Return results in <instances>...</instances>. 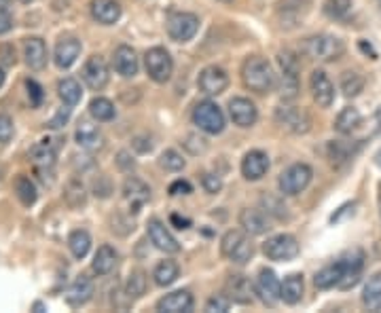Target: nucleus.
<instances>
[{
    "label": "nucleus",
    "mask_w": 381,
    "mask_h": 313,
    "mask_svg": "<svg viewBox=\"0 0 381 313\" xmlns=\"http://www.w3.org/2000/svg\"><path fill=\"white\" fill-rule=\"evenodd\" d=\"M242 83L246 89H250L258 96H265L275 85V74L271 63L260 56H250L242 63Z\"/></svg>",
    "instance_id": "nucleus-1"
},
{
    "label": "nucleus",
    "mask_w": 381,
    "mask_h": 313,
    "mask_svg": "<svg viewBox=\"0 0 381 313\" xmlns=\"http://www.w3.org/2000/svg\"><path fill=\"white\" fill-rule=\"evenodd\" d=\"M301 53L320 63L337 62L345 53V43L332 34H314L301 43Z\"/></svg>",
    "instance_id": "nucleus-2"
},
{
    "label": "nucleus",
    "mask_w": 381,
    "mask_h": 313,
    "mask_svg": "<svg viewBox=\"0 0 381 313\" xmlns=\"http://www.w3.org/2000/svg\"><path fill=\"white\" fill-rule=\"evenodd\" d=\"M280 62V98L284 102H293L299 98L301 91V83H299V62L290 51L280 53L278 58Z\"/></svg>",
    "instance_id": "nucleus-3"
},
{
    "label": "nucleus",
    "mask_w": 381,
    "mask_h": 313,
    "mask_svg": "<svg viewBox=\"0 0 381 313\" xmlns=\"http://www.w3.org/2000/svg\"><path fill=\"white\" fill-rule=\"evenodd\" d=\"M312 178H314V170L308 163H293L288 170L280 174L278 187L284 197H297L310 187Z\"/></svg>",
    "instance_id": "nucleus-4"
},
{
    "label": "nucleus",
    "mask_w": 381,
    "mask_h": 313,
    "mask_svg": "<svg viewBox=\"0 0 381 313\" xmlns=\"http://www.w3.org/2000/svg\"><path fill=\"white\" fill-rule=\"evenodd\" d=\"M220 252L225 258L238 265H246L254 256V246L244 231H227L220 240Z\"/></svg>",
    "instance_id": "nucleus-5"
},
{
    "label": "nucleus",
    "mask_w": 381,
    "mask_h": 313,
    "mask_svg": "<svg viewBox=\"0 0 381 313\" xmlns=\"http://www.w3.org/2000/svg\"><path fill=\"white\" fill-rule=\"evenodd\" d=\"M193 123L203 133L216 135L225 129V113L212 100H203L193 108Z\"/></svg>",
    "instance_id": "nucleus-6"
},
{
    "label": "nucleus",
    "mask_w": 381,
    "mask_h": 313,
    "mask_svg": "<svg viewBox=\"0 0 381 313\" xmlns=\"http://www.w3.org/2000/svg\"><path fill=\"white\" fill-rule=\"evenodd\" d=\"M144 68L151 81L163 85L172 78L174 72V60L168 49L163 47H153L144 53Z\"/></svg>",
    "instance_id": "nucleus-7"
},
{
    "label": "nucleus",
    "mask_w": 381,
    "mask_h": 313,
    "mask_svg": "<svg viewBox=\"0 0 381 313\" xmlns=\"http://www.w3.org/2000/svg\"><path fill=\"white\" fill-rule=\"evenodd\" d=\"M273 119L284 131L295 133V135H303L312 129L310 113L305 108H299V106H280V108H275Z\"/></svg>",
    "instance_id": "nucleus-8"
},
{
    "label": "nucleus",
    "mask_w": 381,
    "mask_h": 313,
    "mask_svg": "<svg viewBox=\"0 0 381 313\" xmlns=\"http://www.w3.org/2000/svg\"><path fill=\"white\" fill-rule=\"evenodd\" d=\"M166 30L174 43H189L190 39H195V34L199 30V17L195 13H187V11L172 13L168 17Z\"/></svg>",
    "instance_id": "nucleus-9"
},
{
    "label": "nucleus",
    "mask_w": 381,
    "mask_h": 313,
    "mask_svg": "<svg viewBox=\"0 0 381 313\" xmlns=\"http://www.w3.org/2000/svg\"><path fill=\"white\" fill-rule=\"evenodd\" d=\"M299 242L297 237L288 235V233H280V235H273L269 237L265 244H263V254L269 258V260H275V262H286V260H293L299 256Z\"/></svg>",
    "instance_id": "nucleus-10"
},
{
    "label": "nucleus",
    "mask_w": 381,
    "mask_h": 313,
    "mask_svg": "<svg viewBox=\"0 0 381 313\" xmlns=\"http://www.w3.org/2000/svg\"><path fill=\"white\" fill-rule=\"evenodd\" d=\"M197 87L205 96H220L229 87V74L220 66H208L199 72Z\"/></svg>",
    "instance_id": "nucleus-11"
},
{
    "label": "nucleus",
    "mask_w": 381,
    "mask_h": 313,
    "mask_svg": "<svg viewBox=\"0 0 381 313\" xmlns=\"http://www.w3.org/2000/svg\"><path fill=\"white\" fill-rule=\"evenodd\" d=\"M280 288H282V284H280L278 275L271 269H260L258 271V275L254 279V292L258 294V299L265 305L273 307L278 301H282L280 299Z\"/></svg>",
    "instance_id": "nucleus-12"
},
{
    "label": "nucleus",
    "mask_w": 381,
    "mask_h": 313,
    "mask_svg": "<svg viewBox=\"0 0 381 313\" xmlns=\"http://www.w3.org/2000/svg\"><path fill=\"white\" fill-rule=\"evenodd\" d=\"M81 76H83V83H85L91 91H102V89L108 85V81H111L108 66H106V62H104L100 56H91V58L85 62Z\"/></svg>",
    "instance_id": "nucleus-13"
},
{
    "label": "nucleus",
    "mask_w": 381,
    "mask_h": 313,
    "mask_svg": "<svg viewBox=\"0 0 381 313\" xmlns=\"http://www.w3.org/2000/svg\"><path fill=\"white\" fill-rule=\"evenodd\" d=\"M225 294L238 303V305H250L254 301V284L250 277L238 273V275H229V279L225 282Z\"/></svg>",
    "instance_id": "nucleus-14"
},
{
    "label": "nucleus",
    "mask_w": 381,
    "mask_h": 313,
    "mask_svg": "<svg viewBox=\"0 0 381 313\" xmlns=\"http://www.w3.org/2000/svg\"><path fill=\"white\" fill-rule=\"evenodd\" d=\"M310 89H312V98L320 108H330L335 102V85L332 81L326 76L324 70H314L310 76Z\"/></svg>",
    "instance_id": "nucleus-15"
},
{
    "label": "nucleus",
    "mask_w": 381,
    "mask_h": 313,
    "mask_svg": "<svg viewBox=\"0 0 381 313\" xmlns=\"http://www.w3.org/2000/svg\"><path fill=\"white\" fill-rule=\"evenodd\" d=\"M146 233H148L151 244H153L157 250L166 252V254H176V252H181V244L176 242V237L168 231V227H166L161 220H155V218L148 220Z\"/></svg>",
    "instance_id": "nucleus-16"
},
{
    "label": "nucleus",
    "mask_w": 381,
    "mask_h": 313,
    "mask_svg": "<svg viewBox=\"0 0 381 313\" xmlns=\"http://www.w3.org/2000/svg\"><path fill=\"white\" fill-rule=\"evenodd\" d=\"M229 117L233 121V125L248 129L258 121V111L248 98H233L229 102Z\"/></svg>",
    "instance_id": "nucleus-17"
},
{
    "label": "nucleus",
    "mask_w": 381,
    "mask_h": 313,
    "mask_svg": "<svg viewBox=\"0 0 381 313\" xmlns=\"http://www.w3.org/2000/svg\"><path fill=\"white\" fill-rule=\"evenodd\" d=\"M269 172V157L263 150H250L242 159V176L250 183L263 180Z\"/></svg>",
    "instance_id": "nucleus-18"
},
{
    "label": "nucleus",
    "mask_w": 381,
    "mask_h": 313,
    "mask_svg": "<svg viewBox=\"0 0 381 313\" xmlns=\"http://www.w3.org/2000/svg\"><path fill=\"white\" fill-rule=\"evenodd\" d=\"M93 292H96L93 279L87 277V275H78L66 292V303L70 307H83L91 301Z\"/></svg>",
    "instance_id": "nucleus-19"
},
{
    "label": "nucleus",
    "mask_w": 381,
    "mask_h": 313,
    "mask_svg": "<svg viewBox=\"0 0 381 313\" xmlns=\"http://www.w3.org/2000/svg\"><path fill=\"white\" fill-rule=\"evenodd\" d=\"M30 161H32V165H34L39 172L47 174V172H51V170L56 168V163H58V153H56V148H54V144H51L49 140H43V142H39V144L32 146V150H30Z\"/></svg>",
    "instance_id": "nucleus-20"
},
{
    "label": "nucleus",
    "mask_w": 381,
    "mask_h": 313,
    "mask_svg": "<svg viewBox=\"0 0 381 313\" xmlns=\"http://www.w3.org/2000/svg\"><path fill=\"white\" fill-rule=\"evenodd\" d=\"M343 260V267H345V273L339 282V288L341 290H350L354 288L358 282H360V275H362V267H365V254L360 250H354L352 254H347Z\"/></svg>",
    "instance_id": "nucleus-21"
},
{
    "label": "nucleus",
    "mask_w": 381,
    "mask_h": 313,
    "mask_svg": "<svg viewBox=\"0 0 381 313\" xmlns=\"http://www.w3.org/2000/svg\"><path fill=\"white\" fill-rule=\"evenodd\" d=\"M89 13L98 24L113 26L121 19V4L117 0H91Z\"/></svg>",
    "instance_id": "nucleus-22"
},
{
    "label": "nucleus",
    "mask_w": 381,
    "mask_h": 313,
    "mask_svg": "<svg viewBox=\"0 0 381 313\" xmlns=\"http://www.w3.org/2000/svg\"><path fill=\"white\" fill-rule=\"evenodd\" d=\"M24 60L30 70H43L47 66L49 53H47V45L43 39L32 36L24 41Z\"/></svg>",
    "instance_id": "nucleus-23"
},
{
    "label": "nucleus",
    "mask_w": 381,
    "mask_h": 313,
    "mask_svg": "<svg viewBox=\"0 0 381 313\" xmlns=\"http://www.w3.org/2000/svg\"><path fill=\"white\" fill-rule=\"evenodd\" d=\"M113 68L117 74H121L123 78H131L138 74V53L129 47V45H119L113 53Z\"/></svg>",
    "instance_id": "nucleus-24"
},
{
    "label": "nucleus",
    "mask_w": 381,
    "mask_h": 313,
    "mask_svg": "<svg viewBox=\"0 0 381 313\" xmlns=\"http://www.w3.org/2000/svg\"><path fill=\"white\" fill-rule=\"evenodd\" d=\"M155 309L161 313H187L193 309V294L189 290L170 292V294H166L157 301Z\"/></svg>",
    "instance_id": "nucleus-25"
},
{
    "label": "nucleus",
    "mask_w": 381,
    "mask_h": 313,
    "mask_svg": "<svg viewBox=\"0 0 381 313\" xmlns=\"http://www.w3.org/2000/svg\"><path fill=\"white\" fill-rule=\"evenodd\" d=\"M240 227L248 235H265L271 229L269 227V216L263 210H256V207H244L240 212Z\"/></svg>",
    "instance_id": "nucleus-26"
},
{
    "label": "nucleus",
    "mask_w": 381,
    "mask_h": 313,
    "mask_svg": "<svg viewBox=\"0 0 381 313\" xmlns=\"http://www.w3.org/2000/svg\"><path fill=\"white\" fill-rule=\"evenodd\" d=\"M123 197H126L127 203L131 205V212H140V207L151 199V188L140 178L131 176V178H127L126 185H123Z\"/></svg>",
    "instance_id": "nucleus-27"
},
{
    "label": "nucleus",
    "mask_w": 381,
    "mask_h": 313,
    "mask_svg": "<svg viewBox=\"0 0 381 313\" xmlns=\"http://www.w3.org/2000/svg\"><path fill=\"white\" fill-rule=\"evenodd\" d=\"M74 140L81 148L85 150H98L102 148L104 144V138H102V131L100 127L93 125L91 121H81L76 125V131H74Z\"/></svg>",
    "instance_id": "nucleus-28"
},
{
    "label": "nucleus",
    "mask_w": 381,
    "mask_h": 313,
    "mask_svg": "<svg viewBox=\"0 0 381 313\" xmlns=\"http://www.w3.org/2000/svg\"><path fill=\"white\" fill-rule=\"evenodd\" d=\"M303 292H305V279H303V275H301V273H293V275H288V277L282 282L280 299H282L286 305H297V303H301Z\"/></svg>",
    "instance_id": "nucleus-29"
},
{
    "label": "nucleus",
    "mask_w": 381,
    "mask_h": 313,
    "mask_svg": "<svg viewBox=\"0 0 381 313\" xmlns=\"http://www.w3.org/2000/svg\"><path fill=\"white\" fill-rule=\"evenodd\" d=\"M81 56V43L76 39H62L58 45H56V51H54V60L58 63V68H70L72 63L78 60Z\"/></svg>",
    "instance_id": "nucleus-30"
},
{
    "label": "nucleus",
    "mask_w": 381,
    "mask_h": 313,
    "mask_svg": "<svg viewBox=\"0 0 381 313\" xmlns=\"http://www.w3.org/2000/svg\"><path fill=\"white\" fill-rule=\"evenodd\" d=\"M345 273V267H343V260H337L332 265H326L324 269H320L314 277V284H316L318 290H328V288H335L339 286L341 277Z\"/></svg>",
    "instance_id": "nucleus-31"
},
{
    "label": "nucleus",
    "mask_w": 381,
    "mask_h": 313,
    "mask_svg": "<svg viewBox=\"0 0 381 313\" xmlns=\"http://www.w3.org/2000/svg\"><path fill=\"white\" fill-rule=\"evenodd\" d=\"M117 260H119L117 250H115L113 246L104 244V246H100L98 252H96L93 262H91V269H93V273H98V275H108V273L115 271Z\"/></svg>",
    "instance_id": "nucleus-32"
},
{
    "label": "nucleus",
    "mask_w": 381,
    "mask_h": 313,
    "mask_svg": "<svg viewBox=\"0 0 381 313\" xmlns=\"http://www.w3.org/2000/svg\"><path fill=\"white\" fill-rule=\"evenodd\" d=\"M178 277H181V267H178L176 260H170V258L159 260L157 267H155V271H153V279H155V284L161 286V288L172 286Z\"/></svg>",
    "instance_id": "nucleus-33"
},
{
    "label": "nucleus",
    "mask_w": 381,
    "mask_h": 313,
    "mask_svg": "<svg viewBox=\"0 0 381 313\" xmlns=\"http://www.w3.org/2000/svg\"><path fill=\"white\" fill-rule=\"evenodd\" d=\"M360 121H362L360 111L354 108V106H345V108L337 115V119H335V129H337V133H341V135H350V133H354V131L358 129Z\"/></svg>",
    "instance_id": "nucleus-34"
},
{
    "label": "nucleus",
    "mask_w": 381,
    "mask_h": 313,
    "mask_svg": "<svg viewBox=\"0 0 381 313\" xmlns=\"http://www.w3.org/2000/svg\"><path fill=\"white\" fill-rule=\"evenodd\" d=\"M362 303L371 312H381V271L369 277L365 292H362Z\"/></svg>",
    "instance_id": "nucleus-35"
},
{
    "label": "nucleus",
    "mask_w": 381,
    "mask_h": 313,
    "mask_svg": "<svg viewBox=\"0 0 381 313\" xmlns=\"http://www.w3.org/2000/svg\"><path fill=\"white\" fill-rule=\"evenodd\" d=\"M64 199L72 210H78L87 203V188L81 180L72 178V180H68V185L64 188Z\"/></svg>",
    "instance_id": "nucleus-36"
},
{
    "label": "nucleus",
    "mask_w": 381,
    "mask_h": 313,
    "mask_svg": "<svg viewBox=\"0 0 381 313\" xmlns=\"http://www.w3.org/2000/svg\"><path fill=\"white\" fill-rule=\"evenodd\" d=\"M365 83H367L365 76L360 72H356V70H347V72L341 74V91H343L345 98L360 96L362 89H365Z\"/></svg>",
    "instance_id": "nucleus-37"
},
{
    "label": "nucleus",
    "mask_w": 381,
    "mask_h": 313,
    "mask_svg": "<svg viewBox=\"0 0 381 313\" xmlns=\"http://www.w3.org/2000/svg\"><path fill=\"white\" fill-rule=\"evenodd\" d=\"M89 115L100 121V123H106V121H113L117 111H115V104L108 100V98H93L89 102Z\"/></svg>",
    "instance_id": "nucleus-38"
},
{
    "label": "nucleus",
    "mask_w": 381,
    "mask_h": 313,
    "mask_svg": "<svg viewBox=\"0 0 381 313\" xmlns=\"http://www.w3.org/2000/svg\"><path fill=\"white\" fill-rule=\"evenodd\" d=\"M260 210L267 214V216H273L275 220H288V207L284 205L282 197L278 195H263L260 197Z\"/></svg>",
    "instance_id": "nucleus-39"
},
{
    "label": "nucleus",
    "mask_w": 381,
    "mask_h": 313,
    "mask_svg": "<svg viewBox=\"0 0 381 313\" xmlns=\"http://www.w3.org/2000/svg\"><path fill=\"white\" fill-rule=\"evenodd\" d=\"M146 288H148V279H146V273L142 269H136L129 273L126 282V292L129 294L131 301H138L146 294Z\"/></svg>",
    "instance_id": "nucleus-40"
},
{
    "label": "nucleus",
    "mask_w": 381,
    "mask_h": 313,
    "mask_svg": "<svg viewBox=\"0 0 381 313\" xmlns=\"http://www.w3.org/2000/svg\"><path fill=\"white\" fill-rule=\"evenodd\" d=\"M58 96L66 106H76L83 98V91H81V85L78 81L74 78H62L58 83Z\"/></svg>",
    "instance_id": "nucleus-41"
},
{
    "label": "nucleus",
    "mask_w": 381,
    "mask_h": 313,
    "mask_svg": "<svg viewBox=\"0 0 381 313\" xmlns=\"http://www.w3.org/2000/svg\"><path fill=\"white\" fill-rule=\"evenodd\" d=\"M68 248H70L74 258H78V260L85 258L89 254V248H91V235L83 229L72 231L70 237H68Z\"/></svg>",
    "instance_id": "nucleus-42"
},
{
    "label": "nucleus",
    "mask_w": 381,
    "mask_h": 313,
    "mask_svg": "<svg viewBox=\"0 0 381 313\" xmlns=\"http://www.w3.org/2000/svg\"><path fill=\"white\" fill-rule=\"evenodd\" d=\"M15 193H17V199H19L26 207H30V205L36 203L39 193H36L34 183H32L28 176H19V178L15 180Z\"/></svg>",
    "instance_id": "nucleus-43"
},
{
    "label": "nucleus",
    "mask_w": 381,
    "mask_h": 313,
    "mask_svg": "<svg viewBox=\"0 0 381 313\" xmlns=\"http://www.w3.org/2000/svg\"><path fill=\"white\" fill-rule=\"evenodd\" d=\"M159 163H161V168H163V170H168V172H181V170L187 165L185 157H183L178 150H174V148H170V150L161 153Z\"/></svg>",
    "instance_id": "nucleus-44"
},
{
    "label": "nucleus",
    "mask_w": 381,
    "mask_h": 313,
    "mask_svg": "<svg viewBox=\"0 0 381 313\" xmlns=\"http://www.w3.org/2000/svg\"><path fill=\"white\" fill-rule=\"evenodd\" d=\"M324 11L332 19H345L352 13V0H326Z\"/></svg>",
    "instance_id": "nucleus-45"
},
{
    "label": "nucleus",
    "mask_w": 381,
    "mask_h": 313,
    "mask_svg": "<svg viewBox=\"0 0 381 313\" xmlns=\"http://www.w3.org/2000/svg\"><path fill=\"white\" fill-rule=\"evenodd\" d=\"M350 155H352V150H350L347 144H343V142H330V144H328V157H330V163H332V165H335V163L339 165V163L347 161Z\"/></svg>",
    "instance_id": "nucleus-46"
},
{
    "label": "nucleus",
    "mask_w": 381,
    "mask_h": 313,
    "mask_svg": "<svg viewBox=\"0 0 381 313\" xmlns=\"http://www.w3.org/2000/svg\"><path fill=\"white\" fill-rule=\"evenodd\" d=\"M231 299L227 297V294H216V297H212V299H208V303H205V312L208 313H227L229 312V307H231Z\"/></svg>",
    "instance_id": "nucleus-47"
},
{
    "label": "nucleus",
    "mask_w": 381,
    "mask_h": 313,
    "mask_svg": "<svg viewBox=\"0 0 381 313\" xmlns=\"http://www.w3.org/2000/svg\"><path fill=\"white\" fill-rule=\"evenodd\" d=\"M183 146L189 150L190 155H201V153H205L208 142H205L201 135H197V133H189V135L183 140Z\"/></svg>",
    "instance_id": "nucleus-48"
},
{
    "label": "nucleus",
    "mask_w": 381,
    "mask_h": 313,
    "mask_svg": "<svg viewBox=\"0 0 381 313\" xmlns=\"http://www.w3.org/2000/svg\"><path fill=\"white\" fill-rule=\"evenodd\" d=\"M26 89H28L30 104H32V106H41V104H43V98H45L43 87H41L34 78H28V81H26Z\"/></svg>",
    "instance_id": "nucleus-49"
},
{
    "label": "nucleus",
    "mask_w": 381,
    "mask_h": 313,
    "mask_svg": "<svg viewBox=\"0 0 381 313\" xmlns=\"http://www.w3.org/2000/svg\"><path fill=\"white\" fill-rule=\"evenodd\" d=\"M201 187H203L205 193L216 195V193H220V188H223V180H220V176L205 172V174H201Z\"/></svg>",
    "instance_id": "nucleus-50"
},
{
    "label": "nucleus",
    "mask_w": 381,
    "mask_h": 313,
    "mask_svg": "<svg viewBox=\"0 0 381 313\" xmlns=\"http://www.w3.org/2000/svg\"><path fill=\"white\" fill-rule=\"evenodd\" d=\"M13 133H15L13 119H11L9 115L0 113V144H6V142H11Z\"/></svg>",
    "instance_id": "nucleus-51"
},
{
    "label": "nucleus",
    "mask_w": 381,
    "mask_h": 313,
    "mask_svg": "<svg viewBox=\"0 0 381 313\" xmlns=\"http://www.w3.org/2000/svg\"><path fill=\"white\" fill-rule=\"evenodd\" d=\"M15 62H17V58H15L13 45H2V47H0V63H4V66H15Z\"/></svg>",
    "instance_id": "nucleus-52"
},
{
    "label": "nucleus",
    "mask_w": 381,
    "mask_h": 313,
    "mask_svg": "<svg viewBox=\"0 0 381 313\" xmlns=\"http://www.w3.org/2000/svg\"><path fill=\"white\" fill-rule=\"evenodd\" d=\"M170 195H189V193H193V187H190L187 180H174L172 185H170Z\"/></svg>",
    "instance_id": "nucleus-53"
},
{
    "label": "nucleus",
    "mask_w": 381,
    "mask_h": 313,
    "mask_svg": "<svg viewBox=\"0 0 381 313\" xmlns=\"http://www.w3.org/2000/svg\"><path fill=\"white\" fill-rule=\"evenodd\" d=\"M68 117H70V108H64V111H60V113L56 115V119L49 123V127H51V129H60V127L66 125Z\"/></svg>",
    "instance_id": "nucleus-54"
},
{
    "label": "nucleus",
    "mask_w": 381,
    "mask_h": 313,
    "mask_svg": "<svg viewBox=\"0 0 381 313\" xmlns=\"http://www.w3.org/2000/svg\"><path fill=\"white\" fill-rule=\"evenodd\" d=\"M117 163H119V168H121V170H126V172L136 165V163H133V159H131V155L126 153V150H121V153L117 155Z\"/></svg>",
    "instance_id": "nucleus-55"
},
{
    "label": "nucleus",
    "mask_w": 381,
    "mask_h": 313,
    "mask_svg": "<svg viewBox=\"0 0 381 313\" xmlns=\"http://www.w3.org/2000/svg\"><path fill=\"white\" fill-rule=\"evenodd\" d=\"M131 146H133V148H136L138 153H148V150L153 148L151 140H146V138H133Z\"/></svg>",
    "instance_id": "nucleus-56"
},
{
    "label": "nucleus",
    "mask_w": 381,
    "mask_h": 313,
    "mask_svg": "<svg viewBox=\"0 0 381 313\" xmlns=\"http://www.w3.org/2000/svg\"><path fill=\"white\" fill-rule=\"evenodd\" d=\"M11 28H13V17H11V11L0 13V34H6Z\"/></svg>",
    "instance_id": "nucleus-57"
},
{
    "label": "nucleus",
    "mask_w": 381,
    "mask_h": 313,
    "mask_svg": "<svg viewBox=\"0 0 381 313\" xmlns=\"http://www.w3.org/2000/svg\"><path fill=\"white\" fill-rule=\"evenodd\" d=\"M172 222H174V225H178V229H189V225H190L187 218H181L178 214H174V216H172Z\"/></svg>",
    "instance_id": "nucleus-58"
},
{
    "label": "nucleus",
    "mask_w": 381,
    "mask_h": 313,
    "mask_svg": "<svg viewBox=\"0 0 381 313\" xmlns=\"http://www.w3.org/2000/svg\"><path fill=\"white\" fill-rule=\"evenodd\" d=\"M11 11V0H0V13Z\"/></svg>",
    "instance_id": "nucleus-59"
},
{
    "label": "nucleus",
    "mask_w": 381,
    "mask_h": 313,
    "mask_svg": "<svg viewBox=\"0 0 381 313\" xmlns=\"http://www.w3.org/2000/svg\"><path fill=\"white\" fill-rule=\"evenodd\" d=\"M34 312L36 313L45 312V305H43V303H34Z\"/></svg>",
    "instance_id": "nucleus-60"
},
{
    "label": "nucleus",
    "mask_w": 381,
    "mask_h": 313,
    "mask_svg": "<svg viewBox=\"0 0 381 313\" xmlns=\"http://www.w3.org/2000/svg\"><path fill=\"white\" fill-rule=\"evenodd\" d=\"M4 85V70H2V66H0V87Z\"/></svg>",
    "instance_id": "nucleus-61"
},
{
    "label": "nucleus",
    "mask_w": 381,
    "mask_h": 313,
    "mask_svg": "<svg viewBox=\"0 0 381 313\" xmlns=\"http://www.w3.org/2000/svg\"><path fill=\"white\" fill-rule=\"evenodd\" d=\"M218 2H225V4H231L233 0H218Z\"/></svg>",
    "instance_id": "nucleus-62"
},
{
    "label": "nucleus",
    "mask_w": 381,
    "mask_h": 313,
    "mask_svg": "<svg viewBox=\"0 0 381 313\" xmlns=\"http://www.w3.org/2000/svg\"><path fill=\"white\" fill-rule=\"evenodd\" d=\"M21 2H34V0H21Z\"/></svg>",
    "instance_id": "nucleus-63"
}]
</instances>
